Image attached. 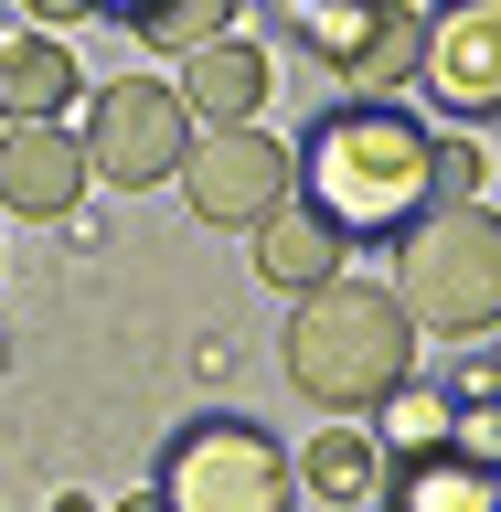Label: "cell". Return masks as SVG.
Instances as JSON below:
<instances>
[{"label":"cell","instance_id":"obj_2","mask_svg":"<svg viewBox=\"0 0 501 512\" xmlns=\"http://www.w3.org/2000/svg\"><path fill=\"white\" fill-rule=\"evenodd\" d=\"M406 374H416V320L395 310V288H363L342 267L288 310V384L320 416H374Z\"/></svg>","mask_w":501,"mask_h":512},{"label":"cell","instance_id":"obj_9","mask_svg":"<svg viewBox=\"0 0 501 512\" xmlns=\"http://www.w3.org/2000/svg\"><path fill=\"white\" fill-rule=\"evenodd\" d=\"M86 182L96 171H86V139H75V128H0V214L64 224Z\"/></svg>","mask_w":501,"mask_h":512},{"label":"cell","instance_id":"obj_8","mask_svg":"<svg viewBox=\"0 0 501 512\" xmlns=\"http://www.w3.org/2000/svg\"><path fill=\"white\" fill-rule=\"evenodd\" d=\"M416 96H427L438 118H459V128L501 118V0H438V11H427Z\"/></svg>","mask_w":501,"mask_h":512},{"label":"cell","instance_id":"obj_11","mask_svg":"<svg viewBox=\"0 0 501 512\" xmlns=\"http://www.w3.org/2000/svg\"><path fill=\"white\" fill-rule=\"evenodd\" d=\"M267 43H203V54H182V107H192V128H246L256 107H267Z\"/></svg>","mask_w":501,"mask_h":512},{"label":"cell","instance_id":"obj_3","mask_svg":"<svg viewBox=\"0 0 501 512\" xmlns=\"http://www.w3.org/2000/svg\"><path fill=\"white\" fill-rule=\"evenodd\" d=\"M395 310L438 342L501 331V214L480 203H438L427 224L395 235Z\"/></svg>","mask_w":501,"mask_h":512},{"label":"cell","instance_id":"obj_17","mask_svg":"<svg viewBox=\"0 0 501 512\" xmlns=\"http://www.w3.org/2000/svg\"><path fill=\"white\" fill-rule=\"evenodd\" d=\"M480 192V150L470 139H438V203H470Z\"/></svg>","mask_w":501,"mask_h":512},{"label":"cell","instance_id":"obj_12","mask_svg":"<svg viewBox=\"0 0 501 512\" xmlns=\"http://www.w3.org/2000/svg\"><path fill=\"white\" fill-rule=\"evenodd\" d=\"M246 235H256V278H267V288H288V299H310L320 278H342V256H352L342 235H331V224L299 203V192H288L267 224H246Z\"/></svg>","mask_w":501,"mask_h":512},{"label":"cell","instance_id":"obj_14","mask_svg":"<svg viewBox=\"0 0 501 512\" xmlns=\"http://www.w3.org/2000/svg\"><path fill=\"white\" fill-rule=\"evenodd\" d=\"M288 470L310 480L331 512H363V502L384 491V470H395V459L374 448V427H352V416H342V427H320V438H310V459H288Z\"/></svg>","mask_w":501,"mask_h":512},{"label":"cell","instance_id":"obj_1","mask_svg":"<svg viewBox=\"0 0 501 512\" xmlns=\"http://www.w3.org/2000/svg\"><path fill=\"white\" fill-rule=\"evenodd\" d=\"M299 203H310L342 246H395L406 224L438 214V128L395 107V96H352L299 139Z\"/></svg>","mask_w":501,"mask_h":512},{"label":"cell","instance_id":"obj_18","mask_svg":"<svg viewBox=\"0 0 501 512\" xmlns=\"http://www.w3.org/2000/svg\"><path fill=\"white\" fill-rule=\"evenodd\" d=\"M22 11H32V32H64V22H86L96 0H22Z\"/></svg>","mask_w":501,"mask_h":512},{"label":"cell","instance_id":"obj_6","mask_svg":"<svg viewBox=\"0 0 501 512\" xmlns=\"http://www.w3.org/2000/svg\"><path fill=\"white\" fill-rule=\"evenodd\" d=\"M288 22L352 96H395L416 86V54H427V0H288Z\"/></svg>","mask_w":501,"mask_h":512},{"label":"cell","instance_id":"obj_7","mask_svg":"<svg viewBox=\"0 0 501 512\" xmlns=\"http://www.w3.org/2000/svg\"><path fill=\"white\" fill-rule=\"evenodd\" d=\"M182 192H192V214L203 224H267L299 192V160L267 139V128H192V150H182Z\"/></svg>","mask_w":501,"mask_h":512},{"label":"cell","instance_id":"obj_5","mask_svg":"<svg viewBox=\"0 0 501 512\" xmlns=\"http://www.w3.org/2000/svg\"><path fill=\"white\" fill-rule=\"evenodd\" d=\"M86 171L96 182H118V192H150V182H171L182 171V150H192V107H182V86H160V75H107V86L86 96Z\"/></svg>","mask_w":501,"mask_h":512},{"label":"cell","instance_id":"obj_16","mask_svg":"<svg viewBox=\"0 0 501 512\" xmlns=\"http://www.w3.org/2000/svg\"><path fill=\"white\" fill-rule=\"evenodd\" d=\"M235 11H246V0H150V11H139V43H160V54H203V43H224V32H235Z\"/></svg>","mask_w":501,"mask_h":512},{"label":"cell","instance_id":"obj_13","mask_svg":"<svg viewBox=\"0 0 501 512\" xmlns=\"http://www.w3.org/2000/svg\"><path fill=\"white\" fill-rule=\"evenodd\" d=\"M384 512H501V470L470 448H427L384 470Z\"/></svg>","mask_w":501,"mask_h":512},{"label":"cell","instance_id":"obj_4","mask_svg":"<svg viewBox=\"0 0 501 512\" xmlns=\"http://www.w3.org/2000/svg\"><path fill=\"white\" fill-rule=\"evenodd\" d=\"M288 491H299V470L256 416H192L160 448V502L171 512H288Z\"/></svg>","mask_w":501,"mask_h":512},{"label":"cell","instance_id":"obj_19","mask_svg":"<svg viewBox=\"0 0 501 512\" xmlns=\"http://www.w3.org/2000/svg\"><path fill=\"white\" fill-rule=\"evenodd\" d=\"M96 11H107V22H139V11H150V0H96Z\"/></svg>","mask_w":501,"mask_h":512},{"label":"cell","instance_id":"obj_15","mask_svg":"<svg viewBox=\"0 0 501 512\" xmlns=\"http://www.w3.org/2000/svg\"><path fill=\"white\" fill-rule=\"evenodd\" d=\"M448 438H459V395H438V384H416V374L374 406V448L384 459H427V448H448Z\"/></svg>","mask_w":501,"mask_h":512},{"label":"cell","instance_id":"obj_10","mask_svg":"<svg viewBox=\"0 0 501 512\" xmlns=\"http://www.w3.org/2000/svg\"><path fill=\"white\" fill-rule=\"evenodd\" d=\"M75 96H86V75L54 32H0V128H64Z\"/></svg>","mask_w":501,"mask_h":512},{"label":"cell","instance_id":"obj_20","mask_svg":"<svg viewBox=\"0 0 501 512\" xmlns=\"http://www.w3.org/2000/svg\"><path fill=\"white\" fill-rule=\"evenodd\" d=\"M118 512H171V502H160V491H139V502H118Z\"/></svg>","mask_w":501,"mask_h":512}]
</instances>
